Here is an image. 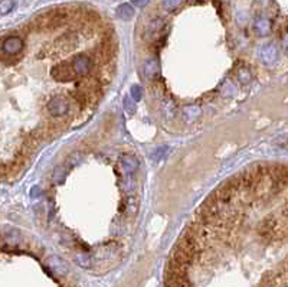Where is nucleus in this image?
Segmentation results:
<instances>
[{
    "label": "nucleus",
    "instance_id": "5",
    "mask_svg": "<svg viewBox=\"0 0 288 287\" xmlns=\"http://www.w3.org/2000/svg\"><path fill=\"white\" fill-rule=\"evenodd\" d=\"M134 3H136L137 6H141V8H143V6H146V5L149 3V0H134Z\"/></svg>",
    "mask_w": 288,
    "mask_h": 287
},
{
    "label": "nucleus",
    "instance_id": "4",
    "mask_svg": "<svg viewBox=\"0 0 288 287\" xmlns=\"http://www.w3.org/2000/svg\"><path fill=\"white\" fill-rule=\"evenodd\" d=\"M183 3V0H164V8L167 10H173L176 9V8H179L180 5Z\"/></svg>",
    "mask_w": 288,
    "mask_h": 287
},
{
    "label": "nucleus",
    "instance_id": "1",
    "mask_svg": "<svg viewBox=\"0 0 288 287\" xmlns=\"http://www.w3.org/2000/svg\"><path fill=\"white\" fill-rule=\"evenodd\" d=\"M23 48V40L19 36H9L2 45V51L8 55H15Z\"/></svg>",
    "mask_w": 288,
    "mask_h": 287
},
{
    "label": "nucleus",
    "instance_id": "2",
    "mask_svg": "<svg viewBox=\"0 0 288 287\" xmlns=\"http://www.w3.org/2000/svg\"><path fill=\"white\" fill-rule=\"evenodd\" d=\"M117 13H119V16L121 19H130L133 16V9H131V6H129V5H123V6L119 8Z\"/></svg>",
    "mask_w": 288,
    "mask_h": 287
},
{
    "label": "nucleus",
    "instance_id": "3",
    "mask_svg": "<svg viewBox=\"0 0 288 287\" xmlns=\"http://www.w3.org/2000/svg\"><path fill=\"white\" fill-rule=\"evenodd\" d=\"M12 8H13V2H12V0H2V2H0V13H2V15L9 13Z\"/></svg>",
    "mask_w": 288,
    "mask_h": 287
}]
</instances>
